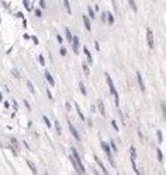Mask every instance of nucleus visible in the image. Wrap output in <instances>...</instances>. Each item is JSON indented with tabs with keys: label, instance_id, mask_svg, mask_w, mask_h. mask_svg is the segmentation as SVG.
<instances>
[{
	"label": "nucleus",
	"instance_id": "obj_1",
	"mask_svg": "<svg viewBox=\"0 0 166 175\" xmlns=\"http://www.w3.org/2000/svg\"><path fill=\"white\" fill-rule=\"evenodd\" d=\"M106 81H107V86H108V88H110V93L113 94V97H114V99H116V107L118 108L120 107V97H118V93H117L116 87H114V83H113V80H111V77H110V74L106 72Z\"/></svg>",
	"mask_w": 166,
	"mask_h": 175
},
{
	"label": "nucleus",
	"instance_id": "obj_2",
	"mask_svg": "<svg viewBox=\"0 0 166 175\" xmlns=\"http://www.w3.org/2000/svg\"><path fill=\"white\" fill-rule=\"evenodd\" d=\"M72 156L76 158L78 164H79V167H80V170H82V172L83 174H86V168H84V165H83L82 158H80V156H79V153H78V150H76V148H72Z\"/></svg>",
	"mask_w": 166,
	"mask_h": 175
},
{
	"label": "nucleus",
	"instance_id": "obj_3",
	"mask_svg": "<svg viewBox=\"0 0 166 175\" xmlns=\"http://www.w3.org/2000/svg\"><path fill=\"white\" fill-rule=\"evenodd\" d=\"M68 126H69V132L73 135V137H75L78 142H80V135H79V132L76 130V127L72 125V122H70V121H68Z\"/></svg>",
	"mask_w": 166,
	"mask_h": 175
},
{
	"label": "nucleus",
	"instance_id": "obj_4",
	"mask_svg": "<svg viewBox=\"0 0 166 175\" xmlns=\"http://www.w3.org/2000/svg\"><path fill=\"white\" fill-rule=\"evenodd\" d=\"M147 42H148V46L151 49L153 48V44H155V41H153V32L151 28H147Z\"/></svg>",
	"mask_w": 166,
	"mask_h": 175
},
{
	"label": "nucleus",
	"instance_id": "obj_5",
	"mask_svg": "<svg viewBox=\"0 0 166 175\" xmlns=\"http://www.w3.org/2000/svg\"><path fill=\"white\" fill-rule=\"evenodd\" d=\"M137 81H138V87H139V90L144 93V91H145V84H144V79H142V76H141V73H139V72H137Z\"/></svg>",
	"mask_w": 166,
	"mask_h": 175
},
{
	"label": "nucleus",
	"instance_id": "obj_6",
	"mask_svg": "<svg viewBox=\"0 0 166 175\" xmlns=\"http://www.w3.org/2000/svg\"><path fill=\"white\" fill-rule=\"evenodd\" d=\"M70 45H72V49L75 50V53H79V45H80V42H79V38L78 36H73V41L70 42Z\"/></svg>",
	"mask_w": 166,
	"mask_h": 175
},
{
	"label": "nucleus",
	"instance_id": "obj_7",
	"mask_svg": "<svg viewBox=\"0 0 166 175\" xmlns=\"http://www.w3.org/2000/svg\"><path fill=\"white\" fill-rule=\"evenodd\" d=\"M92 18L89 16H83V24H84V28L87 30V31H92V21H90Z\"/></svg>",
	"mask_w": 166,
	"mask_h": 175
},
{
	"label": "nucleus",
	"instance_id": "obj_8",
	"mask_svg": "<svg viewBox=\"0 0 166 175\" xmlns=\"http://www.w3.org/2000/svg\"><path fill=\"white\" fill-rule=\"evenodd\" d=\"M70 162H72V167H73V170H75L76 172H82V170H80V167H79L78 161H76V158H75L73 156L70 157Z\"/></svg>",
	"mask_w": 166,
	"mask_h": 175
},
{
	"label": "nucleus",
	"instance_id": "obj_9",
	"mask_svg": "<svg viewBox=\"0 0 166 175\" xmlns=\"http://www.w3.org/2000/svg\"><path fill=\"white\" fill-rule=\"evenodd\" d=\"M83 52H84V55H86V58H87V63L93 64V58H92V53H90V50L87 49V46L83 48Z\"/></svg>",
	"mask_w": 166,
	"mask_h": 175
},
{
	"label": "nucleus",
	"instance_id": "obj_10",
	"mask_svg": "<svg viewBox=\"0 0 166 175\" xmlns=\"http://www.w3.org/2000/svg\"><path fill=\"white\" fill-rule=\"evenodd\" d=\"M44 74H45V79H47V81L51 84V87H54V86H55V80H54V77L51 76V73L48 72V70H45V72H44Z\"/></svg>",
	"mask_w": 166,
	"mask_h": 175
},
{
	"label": "nucleus",
	"instance_id": "obj_11",
	"mask_svg": "<svg viewBox=\"0 0 166 175\" xmlns=\"http://www.w3.org/2000/svg\"><path fill=\"white\" fill-rule=\"evenodd\" d=\"M94 158H96V162H97V165H99L100 168H101V171H103V174H108V170L104 167V164L101 162V160L97 157V156H94Z\"/></svg>",
	"mask_w": 166,
	"mask_h": 175
},
{
	"label": "nucleus",
	"instance_id": "obj_12",
	"mask_svg": "<svg viewBox=\"0 0 166 175\" xmlns=\"http://www.w3.org/2000/svg\"><path fill=\"white\" fill-rule=\"evenodd\" d=\"M97 108H99L100 113H101L103 116H106V109H104V102H103L101 99H97Z\"/></svg>",
	"mask_w": 166,
	"mask_h": 175
},
{
	"label": "nucleus",
	"instance_id": "obj_13",
	"mask_svg": "<svg viewBox=\"0 0 166 175\" xmlns=\"http://www.w3.org/2000/svg\"><path fill=\"white\" fill-rule=\"evenodd\" d=\"M82 69L86 76H90V69H89V63L87 62H82Z\"/></svg>",
	"mask_w": 166,
	"mask_h": 175
},
{
	"label": "nucleus",
	"instance_id": "obj_14",
	"mask_svg": "<svg viewBox=\"0 0 166 175\" xmlns=\"http://www.w3.org/2000/svg\"><path fill=\"white\" fill-rule=\"evenodd\" d=\"M75 107H76V111H78V115H79V118H80V121H86V118H84V115H83V112H82V109H80V107L78 105V104H75Z\"/></svg>",
	"mask_w": 166,
	"mask_h": 175
},
{
	"label": "nucleus",
	"instance_id": "obj_15",
	"mask_svg": "<svg viewBox=\"0 0 166 175\" xmlns=\"http://www.w3.org/2000/svg\"><path fill=\"white\" fill-rule=\"evenodd\" d=\"M64 7H65V10L68 11V14H72V9H70V3H69V0H64Z\"/></svg>",
	"mask_w": 166,
	"mask_h": 175
},
{
	"label": "nucleus",
	"instance_id": "obj_16",
	"mask_svg": "<svg viewBox=\"0 0 166 175\" xmlns=\"http://www.w3.org/2000/svg\"><path fill=\"white\" fill-rule=\"evenodd\" d=\"M107 23H108V25H113L114 24V16H113V13H107Z\"/></svg>",
	"mask_w": 166,
	"mask_h": 175
},
{
	"label": "nucleus",
	"instance_id": "obj_17",
	"mask_svg": "<svg viewBox=\"0 0 166 175\" xmlns=\"http://www.w3.org/2000/svg\"><path fill=\"white\" fill-rule=\"evenodd\" d=\"M100 146H101V150L104 151V153H107V151H111V148H110V146L106 143V142H101L100 143Z\"/></svg>",
	"mask_w": 166,
	"mask_h": 175
},
{
	"label": "nucleus",
	"instance_id": "obj_18",
	"mask_svg": "<svg viewBox=\"0 0 166 175\" xmlns=\"http://www.w3.org/2000/svg\"><path fill=\"white\" fill-rule=\"evenodd\" d=\"M79 90H80V93H82V95H87V90H86V87H84V83H79Z\"/></svg>",
	"mask_w": 166,
	"mask_h": 175
},
{
	"label": "nucleus",
	"instance_id": "obj_19",
	"mask_svg": "<svg viewBox=\"0 0 166 175\" xmlns=\"http://www.w3.org/2000/svg\"><path fill=\"white\" fill-rule=\"evenodd\" d=\"M156 157L159 162H163V154H162V150L161 148H156Z\"/></svg>",
	"mask_w": 166,
	"mask_h": 175
},
{
	"label": "nucleus",
	"instance_id": "obj_20",
	"mask_svg": "<svg viewBox=\"0 0 166 175\" xmlns=\"http://www.w3.org/2000/svg\"><path fill=\"white\" fill-rule=\"evenodd\" d=\"M87 11H89V17H90L92 20H94V18H96V13H94V10H93V7H92V6H89V7H87Z\"/></svg>",
	"mask_w": 166,
	"mask_h": 175
},
{
	"label": "nucleus",
	"instance_id": "obj_21",
	"mask_svg": "<svg viewBox=\"0 0 166 175\" xmlns=\"http://www.w3.org/2000/svg\"><path fill=\"white\" fill-rule=\"evenodd\" d=\"M161 109H162V115H163V121H166V102L165 101L161 102Z\"/></svg>",
	"mask_w": 166,
	"mask_h": 175
},
{
	"label": "nucleus",
	"instance_id": "obj_22",
	"mask_svg": "<svg viewBox=\"0 0 166 175\" xmlns=\"http://www.w3.org/2000/svg\"><path fill=\"white\" fill-rule=\"evenodd\" d=\"M65 34H66V41H68V42H72V41H73V36H72V32H70V30H69V28H66V30H65Z\"/></svg>",
	"mask_w": 166,
	"mask_h": 175
},
{
	"label": "nucleus",
	"instance_id": "obj_23",
	"mask_svg": "<svg viewBox=\"0 0 166 175\" xmlns=\"http://www.w3.org/2000/svg\"><path fill=\"white\" fill-rule=\"evenodd\" d=\"M10 143L13 144L17 150H20V143H18V140H17L16 137H10Z\"/></svg>",
	"mask_w": 166,
	"mask_h": 175
},
{
	"label": "nucleus",
	"instance_id": "obj_24",
	"mask_svg": "<svg viewBox=\"0 0 166 175\" xmlns=\"http://www.w3.org/2000/svg\"><path fill=\"white\" fill-rule=\"evenodd\" d=\"M27 88H28V91L31 93V94H35V88H34V86H33V83L28 80L27 81Z\"/></svg>",
	"mask_w": 166,
	"mask_h": 175
},
{
	"label": "nucleus",
	"instance_id": "obj_25",
	"mask_svg": "<svg viewBox=\"0 0 166 175\" xmlns=\"http://www.w3.org/2000/svg\"><path fill=\"white\" fill-rule=\"evenodd\" d=\"M128 3H130V6H131L133 11H137V10H138V7H137V3H135V0H128Z\"/></svg>",
	"mask_w": 166,
	"mask_h": 175
},
{
	"label": "nucleus",
	"instance_id": "obj_26",
	"mask_svg": "<svg viewBox=\"0 0 166 175\" xmlns=\"http://www.w3.org/2000/svg\"><path fill=\"white\" fill-rule=\"evenodd\" d=\"M156 137H158V143H162L163 142V136H162V132L161 130L156 132Z\"/></svg>",
	"mask_w": 166,
	"mask_h": 175
},
{
	"label": "nucleus",
	"instance_id": "obj_27",
	"mask_svg": "<svg viewBox=\"0 0 166 175\" xmlns=\"http://www.w3.org/2000/svg\"><path fill=\"white\" fill-rule=\"evenodd\" d=\"M25 162H27V165H28V167H30V170H31V171H33L34 174H35V172H37V168H35V167H34V164H33V162H31V161H28V160H27V161H25Z\"/></svg>",
	"mask_w": 166,
	"mask_h": 175
},
{
	"label": "nucleus",
	"instance_id": "obj_28",
	"mask_svg": "<svg viewBox=\"0 0 166 175\" xmlns=\"http://www.w3.org/2000/svg\"><path fill=\"white\" fill-rule=\"evenodd\" d=\"M23 3H24V7H25L27 10H33V7H31V4H30V0H23Z\"/></svg>",
	"mask_w": 166,
	"mask_h": 175
},
{
	"label": "nucleus",
	"instance_id": "obj_29",
	"mask_svg": "<svg viewBox=\"0 0 166 175\" xmlns=\"http://www.w3.org/2000/svg\"><path fill=\"white\" fill-rule=\"evenodd\" d=\"M42 119H44V122H45V125H47V126L50 127L51 129V126H52V123H51V121L50 119H48V116H45V115H44V116H42Z\"/></svg>",
	"mask_w": 166,
	"mask_h": 175
},
{
	"label": "nucleus",
	"instance_id": "obj_30",
	"mask_svg": "<svg viewBox=\"0 0 166 175\" xmlns=\"http://www.w3.org/2000/svg\"><path fill=\"white\" fill-rule=\"evenodd\" d=\"M110 147L113 148V151H114V153H118V147H117V146H116V143H114V140H111V142H110Z\"/></svg>",
	"mask_w": 166,
	"mask_h": 175
},
{
	"label": "nucleus",
	"instance_id": "obj_31",
	"mask_svg": "<svg viewBox=\"0 0 166 175\" xmlns=\"http://www.w3.org/2000/svg\"><path fill=\"white\" fill-rule=\"evenodd\" d=\"M34 14L38 17V18H41V17H42V11H41V9H35V10H34Z\"/></svg>",
	"mask_w": 166,
	"mask_h": 175
},
{
	"label": "nucleus",
	"instance_id": "obj_32",
	"mask_svg": "<svg viewBox=\"0 0 166 175\" xmlns=\"http://www.w3.org/2000/svg\"><path fill=\"white\" fill-rule=\"evenodd\" d=\"M55 127H56V133H58V135H61V133H62V130H61V125H59V122H58V121H55Z\"/></svg>",
	"mask_w": 166,
	"mask_h": 175
},
{
	"label": "nucleus",
	"instance_id": "obj_33",
	"mask_svg": "<svg viewBox=\"0 0 166 175\" xmlns=\"http://www.w3.org/2000/svg\"><path fill=\"white\" fill-rule=\"evenodd\" d=\"M130 151H131V157H133V158H137V148H135L134 146L130 148Z\"/></svg>",
	"mask_w": 166,
	"mask_h": 175
},
{
	"label": "nucleus",
	"instance_id": "obj_34",
	"mask_svg": "<svg viewBox=\"0 0 166 175\" xmlns=\"http://www.w3.org/2000/svg\"><path fill=\"white\" fill-rule=\"evenodd\" d=\"M38 60H39V64H41V66H44V64H45V59H44V56H42V55H39V56H38Z\"/></svg>",
	"mask_w": 166,
	"mask_h": 175
},
{
	"label": "nucleus",
	"instance_id": "obj_35",
	"mask_svg": "<svg viewBox=\"0 0 166 175\" xmlns=\"http://www.w3.org/2000/svg\"><path fill=\"white\" fill-rule=\"evenodd\" d=\"M59 53H61V56H65V55H66V48L61 46V49H59Z\"/></svg>",
	"mask_w": 166,
	"mask_h": 175
},
{
	"label": "nucleus",
	"instance_id": "obj_36",
	"mask_svg": "<svg viewBox=\"0 0 166 175\" xmlns=\"http://www.w3.org/2000/svg\"><path fill=\"white\" fill-rule=\"evenodd\" d=\"M11 73H13V76H14V77H17V79H20V73L17 72L16 69H13V70H11Z\"/></svg>",
	"mask_w": 166,
	"mask_h": 175
},
{
	"label": "nucleus",
	"instance_id": "obj_37",
	"mask_svg": "<svg viewBox=\"0 0 166 175\" xmlns=\"http://www.w3.org/2000/svg\"><path fill=\"white\" fill-rule=\"evenodd\" d=\"M39 7H41V9H47V4H45V0H39Z\"/></svg>",
	"mask_w": 166,
	"mask_h": 175
},
{
	"label": "nucleus",
	"instance_id": "obj_38",
	"mask_svg": "<svg viewBox=\"0 0 166 175\" xmlns=\"http://www.w3.org/2000/svg\"><path fill=\"white\" fill-rule=\"evenodd\" d=\"M111 125H113V127H114V130H116V132H118V130H120V129H118V125H117L116 121H113V122H111Z\"/></svg>",
	"mask_w": 166,
	"mask_h": 175
},
{
	"label": "nucleus",
	"instance_id": "obj_39",
	"mask_svg": "<svg viewBox=\"0 0 166 175\" xmlns=\"http://www.w3.org/2000/svg\"><path fill=\"white\" fill-rule=\"evenodd\" d=\"M56 41H58L59 44H62V42H64V38H62V36H61V35L58 34V35H56Z\"/></svg>",
	"mask_w": 166,
	"mask_h": 175
},
{
	"label": "nucleus",
	"instance_id": "obj_40",
	"mask_svg": "<svg viewBox=\"0 0 166 175\" xmlns=\"http://www.w3.org/2000/svg\"><path fill=\"white\" fill-rule=\"evenodd\" d=\"M24 105H25V108H27V111H28V112L31 111V107H30V104H28V101H24Z\"/></svg>",
	"mask_w": 166,
	"mask_h": 175
},
{
	"label": "nucleus",
	"instance_id": "obj_41",
	"mask_svg": "<svg viewBox=\"0 0 166 175\" xmlns=\"http://www.w3.org/2000/svg\"><path fill=\"white\" fill-rule=\"evenodd\" d=\"M47 97H48L50 99H52V93L50 91V88H47Z\"/></svg>",
	"mask_w": 166,
	"mask_h": 175
},
{
	"label": "nucleus",
	"instance_id": "obj_42",
	"mask_svg": "<svg viewBox=\"0 0 166 175\" xmlns=\"http://www.w3.org/2000/svg\"><path fill=\"white\" fill-rule=\"evenodd\" d=\"M94 48H96V50H100V45L97 41H94Z\"/></svg>",
	"mask_w": 166,
	"mask_h": 175
},
{
	"label": "nucleus",
	"instance_id": "obj_43",
	"mask_svg": "<svg viewBox=\"0 0 166 175\" xmlns=\"http://www.w3.org/2000/svg\"><path fill=\"white\" fill-rule=\"evenodd\" d=\"M106 17H107L106 13H103V14H101V21H103V23H106Z\"/></svg>",
	"mask_w": 166,
	"mask_h": 175
},
{
	"label": "nucleus",
	"instance_id": "obj_44",
	"mask_svg": "<svg viewBox=\"0 0 166 175\" xmlns=\"http://www.w3.org/2000/svg\"><path fill=\"white\" fill-rule=\"evenodd\" d=\"M13 108H14L16 111H17V109H18V104H17L16 101H13Z\"/></svg>",
	"mask_w": 166,
	"mask_h": 175
},
{
	"label": "nucleus",
	"instance_id": "obj_45",
	"mask_svg": "<svg viewBox=\"0 0 166 175\" xmlns=\"http://www.w3.org/2000/svg\"><path fill=\"white\" fill-rule=\"evenodd\" d=\"M4 107H6V108H9V107H10V104H9L7 101H4Z\"/></svg>",
	"mask_w": 166,
	"mask_h": 175
},
{
	"label": "nucleus",
	"instance_id": "obj_46",
	"mask_svg": "<svg viewBox=\"0 0 166 175\" xmlns=\"http://www.w3.org/2000/svg\"><path fill=\"white\" fill-rule=\"evenodd\" d=\"M65 105H66V109H68V111H69V109H70V104H69V102H66Z\"/></svg>",
	"mask_w": 166,
	"mask_h": 175
},
{
	"label": "nucleus",
	"instance_id": "obj_47",
	"mask_svg": "<svg viewBox=\"0 0 166 175\" xmlns=\"http://www.w3.org/2000/svg\"><path fill=\"white\" fill-rule=\"evenodd\" d=\"M33 39H34V44H38V39H37V36H33Z\"/></svg>",
	"mask_w": 166,
	"mask_h": 175
},
{
	"label": "nucleus",
	"instance_id": "obj_48",
	"mask_svg": "<svg viewBox=\"0 0 166 175\" xmlns=\"http://www.w3.org/2000/svg\"><path fill=\"white\" fill-rule=\"evenodd\" d=\"M0 101H3V94L0 93Z\"/></svg>",
	"mask_w": 166,
	"mask_h": 175
}]
</instances>
